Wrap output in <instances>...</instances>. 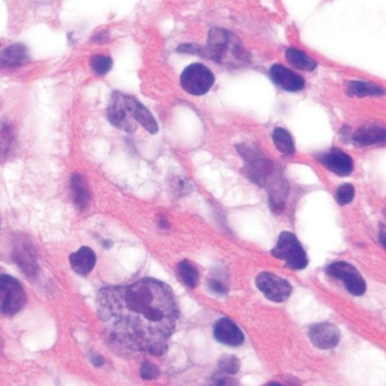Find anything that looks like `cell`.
<instances>
[{"label":"cell","instance_id":"25","mask_svg":"<svg viewBox=\"0 0 386 386\" xmlns=\"http://www.w3.org/2000/svg\"><path fill=\"white\" fill-rule=\"evenodd\" d=\"M170 186L172 193L177 196L185 195L189 193L193 188L190 181L183 176H180V175L171 178Z\"/></svg>","mask_w":386,"mask_h":386},{"label":"cell","instance_id":"22","mask_svg":"<svg viewBox=\"0 0 386 386\" xmlns=\"http://www.w3.org/2000/svg\"><path fill=\"white\" fill-rule=\"evenodd\" d=\"M273 140L276 147L284 155L293 156L295 153V145L290 134L282 127L275 128Z\"/></svg>","mask_w":386,"mask_h":386},{"label":"cell","instance_id":"15","mask_svg":"<svg viewBox=\"0 0 386 386\" xmlns=\"http://www.w3.org/2000/svg\"><path fill=\"white\" fill-rule=\"evenodd\" d=\"M126 108L133 120L142 125L147 131L155 135L159 131L158 124L153 115L135 98L124 95Z\"/></svg>","mask_w":386,"mask_h":386},{"label":"cell","instance_id":"32","mask_svg":"<svg viewBox=\"0 0 386 386\" xmlns=\"http://www.w3.org/2000/svg\"><path fill=\"white\" fill-rule=\"evenodd\" d=\"M158 226L162 229H167L170 227V224L165 217L160 216L158 219Z\"/></svg>","mask_w":386,"mask_h":386},{"label":"cell","instance_id":"10","mask_svg":"<svg viewBox=\"0 0 386 386\" xmlns=\"http://www.w3.org/2000/svg\"><path fill=\"white\" fill-rule=\"evenodd\" d=\"M317 159L324 168L337 176H348L354 169L353 158L340 148L333 147L319 154Z\"/></svg>","mask_w":386,"mask_h":386},{"label":"cell","instance_id":"6","mask_svg":"<svg viewBox=\"0 0 386 386\" xmlns=\"http://www.w3.org/2000/svg\"><path fill=\"white\" fill-rule=\"evenodd\" d=\"M215 81L212 70L200 63L187 67L181 76L183 89L194 96L205 95L213 86Z\"/></svg>","mask_w":386,"mask_h":386},{"label":"cell","instance_id":"23","mask_svg":"<svg viewBox=\"0 0 386 386\" xmlns=\"http://www.w3.org/2000/svg\"><path fill=\"white\" fill-rule=\"evenodd\" d=\"M179 274L184 283L191 288H194L198 280V273L196 268L187 261H183L178 265Z\"/></svg>","mask_w":386,"mask_h":386},{"label":"cell","instance_id":"28","mask_svg":"<svg viewBox=\"0 0 386 386\" xmlns=\"http://www.w3.org/2000/svg\"><path fill=\"white\" fill-rule=\"evenodd\" d=\"M140 378L145 380H153L157 379L160 375L159 368L150 361H144L140 368Z\"/></svg>","mask_w":386,"mask_h":386},{"label":"cell","instance_id":"35","mask_svg":"<svg viewBox=\"0 0 386 386\" xmlns=\"http://www.w3.org/2000/svg\"><path fill=\"white\" fill-rule=\"evenodd\" d=\"M3 350H4V344H3V341L1 340V338H0V355L2 354Z\"/></svg>","mask_w":386,"mask_h":386},{"label":"cell","instance_id":"18","mask_svg":"<svg viewBox=\"0 0 386 386\" xmlns=\"http://www.w3.org/2000/svg\"><path fill=\"white\" fill-rule=\"evenodd\" d=\"M70 188L75 205L81 212H84L91 203V193L86 179L80 174L73 175L70 181Z\"/></svg>","mask_w":386,"mask_h":386},{"label":"cell","instance_id":"17","mask_svg":"<svg viewBox=\"0 0 386 386\" xmlns=\"http://www.w3.org/2000/svg\"><path fill=\"white\" fill-rule=\"evenodd\" d=\"M97 261L96 254L89 247H83L69 256L73 270L79 275L86 276L91 273Z\"/></svg>","mask_w":386,"mask_h":386},{"label":"cell","instance_id":"19","mask_svg":"<svg viewBox=\"0 0 386 386\" xmlns=\"http://www.w3.org/2000/svg\"><path fill=\"white\" fill-rule=\"evenodd\" d=\"M29 59L25 45L16 43L8 47L0 54V67H19Z\"/></svg>","mask_w":386,"mask_h":386},{"label":"cell","instance_id":"24","mask_svg":"<svg viewBox=\"0 0 386 386\" xmlns=\"http://www.w3.org/2000/svg\"><path fill=\"white\" fill-rule=\"evenodd\" d=\"M90 64L93 72L99 76H103L110 72L113 66V61L109 57L95 55L91 57Z\"/></svg>","mask_w":386,"mask_h":386},{"label":"cell","instance_id":"30","mask_svg":"<svg viewBox=\"0 0 386 386\" xmlns=\"http://www.w3.org/2000/svg\"><path fill=\"white\" fill-rule=\"evenodd\" d=\"M208 286L210 290L219 295H226L228 291L227 287L223 283L220 282L219 280L216 279L209 280Z\"/></svg>","mask_w":386,"mask_h":386},{"label":"cell","instance_id":"13","mask_svg":"<svg viewBox=\"0 0 386 386\" xmlns=\"http://www.w3.org/2000/svg\"><path fill=\"white\" fill-rule=\"evenodd\" d=\"M13 259L23 273L29 276L36 274L37 255L28 239L19 238L16 241L13 250Z\"/></svg>","mask_w":386,"mask_h":386},{"label":"cell","instance_id":"31","mask_svg":"<svg viewBox=\"0 0 386 386\" xmlns=\"http://www.w3.org/2000/svg\"><path fill=\"white\" fill-rule=\"evenodd\" d=\"M229 380L225 377L217 376L213 380L212 386H229Z\"/></svg>","mask_w":386,"mask_h":386},{"label":"cell","instance_id":"21","mask_svg":"<svg viewBox=\"0 0 386 386\" xmlns=\"http://www.w3.org/2000/svg\"><path fill=\"white\" fill-rule=\"evenodd\" d=\"M288 62L302 72H312L318 64L306 52L296 48H289L285 52Z\"/></svg>","mask_w":386,"mask_h":386},{"label":"cell","instance_id":"34","mask_svg":"<svg viewBox=\"0 0 386 386\" xmlns=\"http://www.w3.org/2000/svg\"><path fill=\"white\" fill-rule=\"evenodd\" d=\"M103 246L106 249H110L112 246V242L110 240H104L102 243Z\"/></svg>","mask_w":386,"mask_h":386},{"label":"cell","instance_id":"1","mask_svg":"<svg viewBox=\"0 0 386 386\" xmlns=\"http://www.w3.org/2000/svg\"><path fill=\"white\" fill-rule=\"evenodd\" d=\"M96 306L114 342L130 352L166 353L179 319L177 300L167 284L147 278L104 288L98 293Z\"/></svg>","mask_w":386,"mask_h":386},{"label":"cell","instance_id":"14","mask_svg":"<svg viewBox=\"0 0 386 386\" xmlns=\"http://www.w3.org/2000/svg\"><path fill=\"white\" fill-rule=\"evenodd\" d=\"M310 341L319 348H334L341 341V332L330 323H320L311 327L309 333Z\"/></svg>","mask_w":386,"mask_h":386},{"label":"cell","instance_id":"8","mask_svg":"<svg viewBox=\"0 0 386 386\" xmlns=\"http://www.w3.org/2000/svg\"><path fill=\"white\" fill-rule=\"evenodd\" d=\"M256 285L264 296L275 302H283L290 296L292 288L286 279L271 273L257 276Z\"/></svg>","mask_w":386,"mask_h":386},{"label":"cell","instance_id":"27","mask_svg":"<svg viewBox=\"0 0 386 386\" xmlns=\"http://www.w3.org/2000/svg\"><path fill=\"white\" fill-rule=\"evenodd\" d=\"M356 191L351 183H344L339 186L336 193V200L339 205H346L354 200Z\"/></svg>","mask_w":386,"mask_h":386},{"label":"cell","instance_id":"11","mask_svg":"<svg viewBox=\"0 0 386 386\" xmlns=\"http://www.w3.org/2000/svg\"><path fill=\"white\" fill-rule=\"evenodd\" d=\"M270 76L277 86L288 92H298L306 86L302 76L282 64H273L270 69Z\"/></svg>","mask_w":386,"mask_h":386},{"label":"cell","instance_id":"9","mask_svg":"<svg viewBox=\"0 0 386 386\" xmlns=\"http://www.w3.org/2000/svg\"><path fill=\"white\" fill-rule=\"evenodd\" d=\"M108 119L114 127L127 133H133L137 130V123L128 113L123 93L113 91L108 109Z\"/></svg>","mask_w":386,"mask_h":386},{"label":"cell","instance_id":"7","mask_svg":"<svg viewBox=\"0 0 386 386\" xmlns=\"http://www.w3.org/2000/svg\"><path fill=\"white\" fill-rule=\"evenodd\" d=\"M325 272L327 276L341 280L349 294L356 297L365 295L367 289L365 280L352 264L335 262L327 266Z\"/></svg>","mask_w":386,"mask_h":386},{"label":"cell","instance_id":"12","mask_svg":"<svg viewBox=\"0 0 386 386\" xmlns=\"http://www.w3.org/2000/svg\"><path fill=\"white\" fill-rule=\"evenodd\" d=\"M213 334L217 342L229 347H239L245 340L239 326L227 318L220 319L215 324Z\"/></svg>","mask_w":386,"mask_h":386},{"label":"cell","instance_id":"2","mask_svg":"<svg viewBox=\"0 0 386 386\" xmlns=\"http://www.w3.org/2000/svg\"><path fill=\"white\" fill-rule=\"evenodd\" d=\"M201 56L213 62L234 67L248 65L251 55L240 39L232 32L220 28L209 31L208 45L202 47Z\"/></svg>","mask_w":386,"mask_h":386},{"label":"cell","instance_id":"33","mask_svg":"<svg viewBox=\"0 0 386 386\" xmlns=\"http://www.w3.org/2000/svg\"><path fill=\"white\" fill-rule=\"evenodd\" d=\"M93 365L101 367L104 363V360L101 356H93L91 358Z\"/></svg>","mask_w":386,"mask_h":386},{"label":"cell","instance_id":"16","mask_svg":"<svg viewBox=\"0 0 386 386\" xmlns=\"http://www.w3.org/2000/svg\"><path fill=\"white\" fill-rule=\"evenodd\" d=\"M385 135L384 127L368 125L358 128L352 135V142L359 147H368L384 142Z\"/></svg>","mask_w":386,"mask_h":386},{"label":"cell","instance_id":"4","mask_svg":"<svg viewBox=\"0 0 386 386\" xmlns=\"http://www.w3.org/2000/svg\"><path fill=\"white\" fill-rule=\"evenodd\" d=\"M237 149L246 161L248 175L254 182L266 186L275 178L273 161L266 159L259 149L246 144L237 146Z\"/></svg>","mask_w":386,"mask_h":386},{"label":"cell","instance_id":"3","mask_svg":"<svg viewBox=\"0 0 386 386\" xmlns=\"http://www.w3.org/2000/svg\"><path fill=\"white\" fill-rule=\"evenodd\" d=\"M272 254L294 271H302L309 264L307 254L294 233L285 231L280 234Z\"/></svg>","mask_w":386,"mask_h":386},{"label":"cell","instance_id":"20","mask_svg":"<svg viewBox=\"0 0 386 386\" xmlns=\"http://www.w3.org/2000/svg\"><path fill=\"white\" fill-rule=\"evenodd\" d=\"M346 92L348 96L358 98L381 96L385 93L384 89L379 86L363 81H348L346 85Z\"/></svg>","mask_w":386,"mask_h":386},{"label":"cell","instance_id":"36","mask_svg":"<svg viewBox=\"0 0 386 386\" xmlns=\"http://www.w3.org/2000/svg\"><path fill=\"white\" fill-rule=\"evenodd\" d=\"M268 386H283V385L277 382H271L270 384H268Z\"/></svg>","mask_w":386,"mask_h":386},{"label":"cell","instance_id":"26","mask_svg":"<svg viewBox=\"0 0 386 386\" xmlns=\"http://www.w3.org/2000/svg\"><path fill=\"white\" fill-rule=\"evenodd\" d=\"M240 361L235 356H225L218 362V368L222 373L233 375L240 369Z\"/></svg>","mask_w":386,"mask_h":386},{"label":"cell","instance_id":"5","mask_svg":"<svg viewBox=\"0 0 386 386\" xmlns=\"http://www.w3.org/2000/svg\"><path fill=\"white\" fill-rule=\"evenodd\" d=\"M27 302L25 290L18 280L8 275H0V312L13 317Z\"/></svg>","mask_w":386,"mask_h":386},{"label":"cell","instance_id":"29","mask_svg":"<svg viewBox=\"0 0 386 386\" xmlns=\"http://www.w3.org/2000/svg\"><path fill=\"white\" fill-rule=\"evenodd\" d=\"M11 143L9 128L3 123H0V157L6 154Z\"/></svg>","mask_w":386,"mask_h":386}]
</instances>
